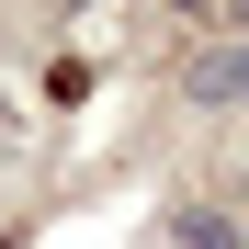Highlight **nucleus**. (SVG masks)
Wrapping results in <instances>:
<instances>
[{"mask_svg":"<svg viewBox=\"0 0 249 249\" xmlns=\"http://www.w3.org/2000/svg\"><path fill=\"white\" fill-rule=\"evenodd\" d=\"M181 102L193 113H238L249 102V46H238V34H204V46L181 57Z\"/></svg>","mask_w":249,"mask_h":249,"instance_id":"nucleus-1","label":"nucleus"},{"mask_svg":"<svg viewBox=\"0 0 249 249\" xmlns=\"http://www.w3.org/2000/svg\"><path fill=\"white\" fill-rule=\"evenodd\" d=\"M159 238H170V249H249V215L227 193H181L170 215H159Z\"/></svg>","mask_w":249,"mask_h":249,"instance_id":"nucleus-2","label":"nucleus"},{"mask_svg":"<svg viewBox=\"0 0 249 249\" xmlns=\"http://www.w3.org/2000/svg\"><path fill=\"white\" fill-rule=\"evenodd\" d=\"M204 12H215V23L238 34V46H249V0H204Z\"/></svg>","mask_w":249,"mask_h":249,"instance_id":"nucleus-3","label":"nucleus"},{"mask_svg":"<svg viewBox=\"0 0 249 249\" xmlns=\"http://www.w3.org/2000/svg\"><path fill=\"white\" fill-rule=\"evenodd\" d=\"M227 204H238V215H249V147H238V170H227Z\"/></svg>","mask_w":249,"mask_h":249,"instance_id":"nucleus-4","label":"nucleus"},{"mask_svg":"<svg viewBox=\"0 0 249 249\" xmlns=\"http://www.w3.org/2000/svg\"><path fill=\"white\" fill-rule=\"evenodd\" d=\"M181 12H204V0H181Z\"/></svg>","mask_w":249,"mask_h":249,"instance_id":"nucleus-5","label":"nucleus"}]
</instances>
